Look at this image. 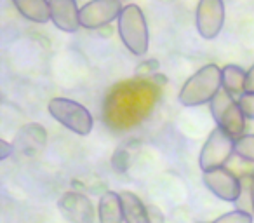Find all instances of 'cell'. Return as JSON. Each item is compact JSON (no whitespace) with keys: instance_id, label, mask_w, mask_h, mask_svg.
Masks as SVG:
<instances>
[{"instance_id":"cell-1","label":"cell","mask_w":254,"mask_h":223,"mask_svg":"<svg viewBox=\"0 0 254 223\" xmlns=\"http://www.w3.org/2000/svg\"><path fill=\"white\" fill-rule=\"evenodd\" d=\"M159 98L160 87L155 78L120 82L106 96L103 117L110 129H131L148 117Z\"/></svg>"},{"instance_id":"cell-2","label":"cell","mask_w":254,"mask_h":223,"mask_svg":"<svg viewBox=\"0 0 254 223\" xmlns=\"http://www.w3.org/2000/svg\"><path fill=\"white\" fill-rule=\"evenodd\" d=\"M223 87L221 68L218 65H205L197 70L180 91V103L183 106H200L211 103V99Z\"/></svg>"},{"instance_id":"cell-3","label":"cell","mask_w":254,"mask_h":223,"mask_svg":"<svg viewBox=\"0 0 254 223\" xmlns=\"http://www.w3.org/2000/svg\"><path fill=\"white\" fill-rule=\"evenodd\" d=\"M119 35L129 53L134 56L146 54L150 46V33L146 18L139 5L129 4L122 9L119 16Z\"/></svg>"},{"instance_id":"cell-4","label":"cell","mask_w":254,"mask_h":223,"mask_svg":"<svg viewBox=\"0 0 254 223\" xmlns=\"http://www.w3.org/2000/svg\"><path fill=\"white\" fill-rule=\"evenodd\" d=\"M51 117L63 128L70 129L78 136H87L92 131L94 119L84 105L68 98H53L47 105Z\"/></svg>"},{"instance_id":"cell-5","label":"cell","mask_w":254,"mask_h":223,"mask_svg":"<svg viewBox=\"0 0 254 223\" xmlns=\"http://www.w3.org/2000/svg\"><path fill=\"white\" fill-rule=\"evenodd\" d=\"M209 105H211V115L218 124V128L225 129L233 138H239L244 135L246 115L242 114L237 98H233L226 89L221 87Z\"/></svg>"},{"instance_id":"cell-6","label":"cell","mask_w":254,"mask_h":223,"mask_svg":"<svg viewBox=\"0 0 254 223\" xmlns=\"http://www.w3.org/2000/svg\"><path fill=\"white\" fill-rule=\"evenodd\" d=\"M235 140L237 138H233L225 129L221 128L212 129L200 150V157H198L200 169L209 171L225 166L230 160V157L235 153Z\"/></svg>"},{"instance_id":"cell-7","label":"cell","mask_w":254,"mask_h":223,"mask_svg":"<svg viewBox=\"0 0 254 223\" xmlns=\"http://www.w3.org/2000/svg\"><path fill=\"white\" fill-rule=\"evenodd\" d=\"M195 25L202 39H216L225 26V2L223 0H198Z\"/></svg>"},{"instance_id":"cell-8","label":"cell","mask_w":254,"mask_h":223,"mask_svg":"<svg viewBox=\"0 0 254 223\" xmlns=\"http://www.w3.org/2000/svg\"><path fill=\"white\" fill-rule=\"evenodd\" d=\"M122 9L120 0H91L89 4L80 7V26L85 30L103 28L113 19H119Z\"/></svg>"},{"instance_id":"cell-9","label":"cell","mask_w":254,"mask_h":223,"mask_svg":"<svg viewBox=\"0 0 254 223\" xmlns=\"http://www.w3.org/2000/svg\"><path fill=\"white\" fill-rule=\"evenodd\" d=\"M202 181L211 194H214L216 197L225 202H237L240 197V192H242V180H239L225 166L204 171Z\"/></svg>"},{"instance_id":"cell-10","label":"cell","mask_w":254,"mask_h":223,"mask_svg":"<svg viewBox=\"0 0 254 223\" xmlns=\"http://www.w3.org/2000/svg\"><path fill=\"white\" fill-rule=\"evenodd\" d=\"M58 209L68 223L96 222V211L91 199L80 192H64L58 201Z\"/></svg>"},{"instance_id":"cell-11","label":"cell","mask_w":254,"mask_h":223,"mask_svg":"<svg viewBox=\"0 0 254 223\" xmlns=\"http://www.w3.org/2000/svg\"><path fill=\"white\" fill-rule=\"evenodd\" d=\"M51 21L56 28L66 33H75L80 28V9L77 7V0H49Z\"/></svg>"},{"instance_id":"cell-12","label":"cell","mask_w":254,"mask_h":223,"mask_svg":"<svg viewBox=\"0 0 254 223\" xmlns=\"http://www.w3.org/2000/svg\"><path fill=\"white\" fill-rule=\"evenodd\" d=\"M99 223H124L122 197L117 192H105L98 204Z\"/></svg>"},{"instance_id":"cell-13","label":"cell","mask_w":254,"mask_h":223,"mask_svg":"<svg viewBox=\"0 0 254 223\" xmlns=\"http://www.w3.org/2000/svg\"><path fill=\"white\" fill-rule=\"evenodd\" d=\"M122 208H124V222L126 223H152L150 211L141 199L132 192H122Z\"/></svg>"},{"instance_id":"cell-14","label":"cell","mask_w":254,"mask_h":223,"mask_svg":"<svg viewBox=\"0 0 254 223\" xmlns=\"http://www.w3.org/2000/svg\"><path fill=\"white\" fill-rule=\"evenodd\" d=\"M23 18L33 23H47L51 19L49 0H11Z\"/></svg>"},{"instance_id":"cell-15","label":"cell","mask_w":254,"mask_h":223,"mask_svg":"<svg viewBox=\"0 0 254 223\" xmlns=\"http://www.w3.org/2000/svg\"><path fill=\"white\" fill-rule=\"evenodd\" d=\"M221 77H223V89H226L233 98H239L246 91L247 72L244 68H240L239 65H226V67H223Z\"/></svg>"},{"instance_id":"cell-16","label":"cell","mask_w":254,"mask_h":223,"mask_svg":"<svg viewBox=\"0 0 254 223\" xmlns=\"http://www.w3.org/2000/svg\"><path fill=\"white\" fill-rule=\"evenodd\" d=\"M235 153L240 159L254 164V135H242L235 140Z\"/></svg>"},{"instance_id":"cell-17","label":"cell","mask_w":254,"mask_h":223,"mask_svg":"<svg viewBox=\"0 0 254 223\" xmlns=\"http://www.w3.org/2000/svg\"><path fill=\"white\" fill-rule=\"evenodd\" d=\"M211 223H254V218L249 211H244V209H235V211L225 213L223 216L216 218Z\"/></svg>"},{"instance_id":"cell-18","label":"cell","mask_w":254,"mask_h":223,"mask_svg":"<svg viewBox=\"0 0 254 223\" xmlns=\"http://www.w3.org/2000/svg\"><path fill=\"white\" fill-rule=\"evenodd\" d=\"M237 101H239L240 110H242V114L246 115V119L254 121V92L244 91L242 94L237 98Z\"/></svg>"},{"instance_id":"cell-19","label":"cell","mask_w":254,"mask_h":223,"mask_svg":"<svg viewBox=\"0 0 254 223\" xmlns=\"http://www.w3.org/2000/svg\"><path fill=\"white\" fill-rule=\"evenodd\" d=\"M0 159L4 160V159H7L9 155H11L12 152H14V147L12 145H9L7 142H5V140H0Z\"/></svg>"},{"instance_id":"cell-20","label":"cell","mask_w":254,"mask_h":223,"mask_svg":"<svg viewBox=\"0 0 254 223\" xmlns=\"http://www.w3.org/2000/svg\"><path fill=\"white\" fill-rule=\"evenodd\" d=\"M246 91L254 92V65L247 70V77H246Z\"/></svg>"},{"instance_id":"cell-21","label":"cell","mask_w":254,"mask_h":223,"mask_svg":"<svg viewBox=\"0 0 254 223\" xmlns=\"http://www.w3.org/2000/svg\"><path fill=\"white\" fill-rule=\"evenodd\" d=\"M253 211H254V180H253Z\"/></svg>"}]
</instances>
